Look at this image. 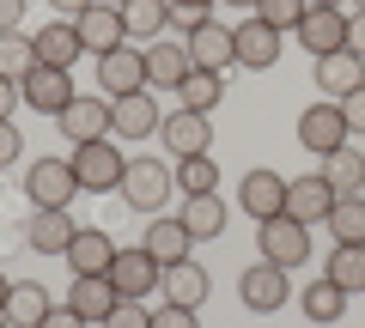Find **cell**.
Here are the masks:
<instances>
[{"label": "cell", "instance_id": "1", "mask_svg": "<svg viewBox=\"0 0 365 328\" xmlns=\"http://www.w3.org/2000/svg\"><path fill=\"white\" fill-rule=\"evenodd\" d=\"M256 250L274 268H299V262H311V225H299L292 213H274V219L256 225Z\"/></svg>", "mask_w": 365, "mask_h": 328}, {"label": "cell", "instance_id": "2", "mask_svg": "<svg viewBox=\"0 0 365 328\" xmlns=\"http://www.w3.org/2000/svg\"><path fill=\"white\" fill-rule=\"evenodd\" d=\"M122 171H128V158H122L116 140H86L73 146V176L86 195H110V189H122Z\"/></svg>", "mask_w": 365, "mask_h": 328}, {"label": "cell", "instance_id": "3", "mask_svg": "<svg viewBox=\"0 0 365 328\" xmlns=\"http://www.w3.org/2000/svg\"><path fill=\"white\" fill-rule=\"evenodd\" d=\"M170 183H177V171H170L165 158H128V171H122V201L140 213H158L170 201Z\"/></svg>", "mask_w": 365, "mask_h": 328}, {"label": "cell", "instance_id": "4", "mask_svg": "<svg viewBox=\"0 0 365 328\" xmlns=\"http://www.w3.org/2000/svg\"><path fill=\"white\" fill-rule=\"evenodd\" d=\"M19 97H25L31 110H43V116H61L67 104H73V67H31L25 79H19Z\"/></svg>", "mask_w": 365, "mask_h": 328}, {"label": "cell", "instance_id": "5", "mask_svg": "<svg viewBox=\"0 0 365 328\" xmlns=\"http://www.w3.org/2000/svg\"><path fill=\"white\" fill-rule=\"evenodd\" d=\"M347 140H353V128H347V116H341V104H311L299 116V146L304 152L329 158V152H341Z\"/></svg>", "mask_w": 365, "mask_h": 328}, {"label": "cell", "instance_id": "6", "mask_svg": "<svg viewBox=\"0 0 365 328\" xmlns=\"http://www.w3.org/2000/svg\"><path fill=\"white\" fill-rule=\"evenodd\" d=\"M25 195L37 201V207H67V201L79 195V176L67 158H37V164H25Z\"/></svg>", "mask_w": 365, "mask_h": 328}, {"label": "cell", "instance_id": "7", "mask_svg": "<svg viewBox=\"0 0 365 328\" xmlns=\"http://www.w3.org/2000/svg\"><path fill=\"white\" fill-rule=\"evenodd\" d=\"M158 140H165L170 158H201L213 146V116H201V110H177V116L158 122Z\"/></svg>", "mask_w": 365, "mask_h": 328}, {"label": "cell", "instance_id": "8", "mask_svg": "<svg viewBox=\"0 0 365 328\" xmlns=\"http://www.w3.org/2000/svg\"><path fill=\"white\" fill-rule=\"evenodd\" d=\"M158 280H165V262H153L146 250H116V262H110V286L122 298H153Z\"/></svg>", "mask_w": 365, "mask_h": 328}, {"label": "cell", "instance_id": "9", "mask_svg": "<svg viewBox=\"0 0 365 328\" xmlns=\"http://www.w3.org/2000/svg\"><path fill=\"white\" fill-rule=\"evenodd\" d=\"M98 85H104L110 97H128V92H146V49H110L98 55Z\"/></svg>", "mask_w": 365, "mask_h": 328}, {"label": "cell", "instance_id": "10", "mask_svg": "<svg viewBox=\"0 0 365 328\" xmlns=\"http://www.w3.org/2000/svg\"><path fill=\"white\" fill-rule=\"evenodd\" d=\"M299 43L317 55V61H323V55H335V49H347V13H341V6H304Z\"/></svg>", "mask_w": 365, "mask_h": 328}, {"label": "cell", "instance_id": "11", "mask_svg": "<svg viewBox=\"0 0 365 328\" xmlns=\"http://www.w3.org/2000/svg\"><path fill=\"white\" fill-rule=\"evenodd\" d=\"M189 61L207 67V73H225V67H237V43H232V31H225L220 18H201V25L189 31Z\"/></svg>", "mask_w": 365, "mask_h": 328}, {"label": "cell", "instance_id": "12", "mask_svg": "<svg viewBox=\"0 0 365 328\" xmlns=\"http://www.w3.org/2000/svg\"><path fill=\"white\" fill-rule=\"evenodd\" d=\"M73 237H79V225H73V213H67V207H37V213H31V225H25V243L37 255H67Z\"/></svg>", "mask_w": 365, "mask_h": 328}, {"label": "cell", "instance_id": "13", "mask_svg": "<svg viewBox=\"0 0 365 328\" xmlns=\"http://www.w3.org/2000/svg\"><path fill=\"white\" fill-rule=\"evenodd\" d=\"M158 104L146 92H128V97H110V134L116 140H146V134H158Z\"/></svg>", "mask_w": 365, "mask_h": 328}, {"label": "cell", "instance_id": "14", "mask_svg": "<svg viewBox=\"0 0 365 328\" xmlns=\"http://www.w3.org/2000/svg\"><path fill=\"white\" fill-rule=\"evenodd\" d=\"M237 298H244L256 316L280 310V304H287V268H274V262H256V268H244V280H237Z\"/></svg>", "mask_w": 365, "mask_h": 328}, {"label": "cell", "instance_id": "15", "mask_svg": "<svg viewBox=\"0 0 365 328\" xmlns=\"http://www.w3.org/2000/svg\"><path fill=\"white\" fill-rule=\"evenodd\" d=\"M73 31H79V43H86L91 55H110V49H122L128 43V31H122V6H86V13L73 18Z\"/></svg>", "mask_w": 365, "mask_h": 328}, {"label": "cell", "instance_id": "16", "mask_svg": "<svg viewBox=\"0 0 365 328\" xmlns=\"http://www.w3.org/2000/svg\"><path fill=\"white\" fill-rule=\"evenodd\" d=\"M237 207L250 213V219H274V213H287V176H274V171H250L244 183H237Z\"/></svg>", "mask_w": 365, "mask_h": 328}, {"label": "cell", "instance_id": "17", "mask_svg": "<svg viewBox=\"0 0 365 328\" xmlns=\"http://www.w3.org/2000/svg\"><path fill=\"white\" fill-rule=\"evenodd\" d=\"M189 43H170V37H158V43H146V85H158V92H177L182 79H189Z\"/></svg>", "mask_w": 365, "mask_h": 328}, {"label": "cell", "instance_id": "18", "mask_svg": "<svg viewBox=\"0 0 365 328\" xmlns=\"http://www.w3.org/2000/svg\"><path fill=\"white\" fill-rule=\"evenodd\" d=\"M55 128H61L73 146H86V140H110V104H98V97H73V104L55 116Z\"/></svg>", "mask_w": 365, "mask_h": 328}, {"label": "cell", "instance_id": "19", "mask_svg": "<svg viewBox=\"0 0 365 328\" xmlns=\"http://www.w3.org/2000/svg\"><path fill=\"white\" fill-rule=\"evenodd\" d=\"M237 43V67H256V73H268L274 61H280V31L262 25V18H244V25L232 31Z\"/></svg>", "mask_w": 365, "mask_h": 328}, {"label": "cell", "instance_id": "20", "mask_svg": "<svg viewBox=\"0 0 365 328\" xmlns=\"http://www.w3.org/2000/svg\"><path fill=\"white\" fill-rule=\"evenodd\" d=\"M335 189L323 183V171H311V176H299V183H287V213L299 225H311V219H329V213H335Z\"/></svg>", "mask_w": 365, "mask_h": 328}, {"label": "cell", "instance_id": "21", "mask_svg": "<svg viewBox=\"0 0 365 328\" xmlns=\"http://www.w3.org/2000/svg\"><path fill=\"white\" fill-rule=\"evenodd\" d=\"M110 262H116V237L98 231V225H79V237L67 243V268L73 274H110Z\"/></svg>", "mask_w": 365, "mask_h": 328}, {"label": "cell", "instance_id": "22", "mask_svg": "<svg viewBox=\"0 0 365 328\" xmlns=\"http://www.w3.org/2000/svg\"><path fill=\"white\" fill-rule=\"evenodd\" d=\"M158 292H165V304L201 310V304H207V268H201V262H170L165 280H158Z\"/></svg>", "mask_w": 365, "mask_h": 328}, {"label": "cell", "instance_id": "23", "mask_svg": "<svg viewBox=\"0 0 365 328\" xmlns=\"http://www.w3.org/2000/svg\"><path fill=\"white\" fill-rule=\"evenodd\" d=\"M31 43H37V61H43V67H73L79 55H86V43H79L73 18H49V25H43Z\"/></svg>", "mask_w": 365, "mask_h": 328}, {"label": "cell", "instance_id": "24", "mask_svg": "<svg viewBox=\"0 0 365 328\" xmlns=\"http://www.w3.org/2000/svg\"><path fill=\"white\" fill-rule=\"evenodd\" d=\"M317 85H323V92L341 104L347 92H359V85H365V61H359L353 49H335V55H323V61H317Z\"/></svg>", "mask_w": 365, "mask_h": 328}, {"label": "cell", "instance_id": "25", "mask_svg": "<svg viewBox=\"0 0 365 328\" xmlns=\"http://www.w3.org/2000/svg\"><path fill=\"white\" fill-rule=\"evenodd\" d=\"M116 298L122 292L110 286V274H73V292H67V304H73L86 322H104V316L116 310Z\"/></svg>", "mask_w": 365, "mask_h": 328}, {"label": "cell", "instance_id": "26", "mask_svg": "<svg viewBox=\"0 0 365 328\" xmlns=\"http://www.w3.org/2000/svg\"><path fill=\"white\" fill-rule=\"evenodd\" d=\"M146 255H153V262H189V250H195V237H189V225L182 219H153L146 225V243H140Z\"/></svg>", "mask_w": 365, "mask_h": 328}, {"label": "cell", "instance_id": "27", "mask_svg": "<svg viewBox=\"0 0 365 328\" xmlns=\"http://www.w3.org/2000/svg\"><path fill=\"white\" fill-rule=\"evenodd\" d=\"M49 310H55L49 292H43L37 280H19V286L6 292V310H0V316H6L13 328H43V316H49Z\"/></svg>", "mask_w": 365, "mask_h": 328}, {"label": "cell", "instance_id": "28", "mask_svg": "<svg viewBox=\"0 0 365 328\" xmlns=\"http://www.w3.org/2000/svg\"><path fill=\"white\" fill-rule=\"evenodd\" d=\"M165 25H170V0H128V6H122V31L140 37V43H158Z\"/></svg>", "mask_w": 365, "mask_h": 328}, {"label": "cell", "instance_id": "29", "mask_svg": "<svg viewBox=\"0 0 365 328\" xmlns=\"http://www.w3.org/2000/svg\"><path fill=\"white\" fill-rule=\"evenodd\" d=\"M177 219L189 225V237L201 243V237H220L232 213H225V201H220V195H189V201H182V213H177Z\"/></svg>", "mask_w": 365, "mask_h": 328}, {"label": "cell", "instance_id": "30", "mask_svg": "<svg viewBox=\"0 0 365 328\" xmlns=\"http://www.w3.org/2000/svg\"><path fill=\"white\" fill-rule=\"evenodd\" d=\"M177 97H182V110H201V116H213V110H220V97H225V79L207 73V67H189V79L177 85Z\"/></svg>", "mask_w": 365, "mask_h": 328}, {"label": "cell", "instance_id": "31", "mask_svg": "<svg viewBox=\"0 0 365 328\" xmlns=\"http://www.w3.org/2000/svg\"><path fill=\"white\" fill-rule=\"evenodd\" d=\"M323 183L335 189V195H359V189H365V158L353 152V146L329 152V158H323Z\"/></svg>", "mask_w": 365, "mask_h": 328}, {"label": "cell", "instance_id": "32", "mask_svg": "<svg viewBox=\"0 0 365 328\" xmlns=\"http://www.w3.org/2000/svg\"><path fill=\"white\" fill-rule=\"evenodd\" d=\"M323 274L335 280L341 292H365V243H335V255H329Z\"/></svg>", "mask_w": 365, "mask_h": 328}, {"label": "cell", "instance_id": "33", "mask_svg": "<svg viewBox=\"0 0 365 328\" xmlns=\"http://www.w3.org/2000/svg\"><path fill=\"white\" fill-rule=\"evenodd\" d=\"M31 67H43L37 61V43H31L25 31H6V37H0V79H13V85H19Z\"/></svg>", "mask_w": 365, "mask_h": 328}, {"label": "cell", "instance_id": "34", "mask_svg": "<svg viewBox=\"0 0 365 328\" xmlns=\"http://www.w3.org/2000/svg\"><path fill=\"white\" fill-rule=\"evenodd\" d=\"M323 225L335 231V243H365V195H341Z\"/></svg>", "mask_w": 365, "mask_h": 328}, {"label": "cell", "instance_id": "35", "mask_svg": "<svg viewBox=\"0 0 365 328\" xmlns=\"http://www.w3.org/2000/svg\"><path fill=\"white\" fill-rule=\"evenodd\" d=\"M177 189L182 195H220V164L207 152L201 158H177Z\"/></svg>", "mask_w": 365, "mask_h": 328}, {"label": "cell", "instance_id": "36", "mask_svg": "<svg viewBox=\"0 0 365 328\" xmlns=\"http://www.w3.org/2000/svg\"><path fill=\"white\" fill-rule=\"evenodd\" d=\"M299 304H304V316H311V322H341V304H347V292H341L335 280L323 274L317 286H304V298H299Z\"/></svg>", "mask_w": 365, "mask_h": 328}, {"label": "cell", "instance_id": "37", "mask_svg": "<svg viewBox=\"0 0 365 328\" xmlns=\"http://www.w3.org/2000/svg\"><path fill=\"white\" fill-rule=\"evenodd\" d=\"M256 18H262V25H274V31H299L304 0H256Z\"/></svg>", "mask_w": 365, "mask_h": 328}, {"label": "cell", "instance_id": "38", "mask_svg": "<svg viewBox=\"0 0 365 328\" xmlns=\"http://www.w3.org/2000/svg\"><path fill=\"white\" fill-rule=\"evenodd\" d=\"M98 328H153V310H140V298H116V310Z\"/></svg>", "mask_w": 365, "mask_h": 328}, {"label": "cell", "instance_id": "39", "mask_svg": "<svg viewBox=\"0 0 365 328\" xmlns=\"http://www.w3.org/2000/svg\"><path fill=\"white\" fill-rule=\"evenodd\" d=\"M153 328H201L195 310H182V304H165V310H153Z\"/></svg>", "mask_w": 365, "mask_h": 328}, {"label": "cell", "instance_id": "40", "mask_svg": "<svg viewBox=\"0 0 365 328\" xmlns=\"http://www.w3.org/2000/svg\"><path fill=\"white\" fill-rule=\"evenodd\" d=\"M25 158V140H19V128H13V116L0 122V164H19Z\"/></svg>", "mask_w": 365, "mask_h": 328}, {"label": "cell", "instance_id": "41", "mask_svg": "<svg viewBox=\"0 0 365 328\" xmlns=\"http://www.w3.org/2000/svg\"><path fill=\"white\" fill-rule=\"evenodd\" d=\"M341 116H347V128H353V134H365V85L341 97Z\"/></svg>", "mask_w": 365, "mask_h": 328}, {"label": "cell", "instance_id": "42", "mask_svg": "<svg viewBox=\"0 0 365 328\" xmlns=\"http://www.w3.org/2000/svg\"><path fill=\"white\" fill-rule=\"evenodd\" d=\"M6 31H25V0H0V37Z\"/></svg>", "mask_w": 365, "mask_h": 328}, {"label": "cell", "instance_id": "43", "mask_svg": "<svg viewBox=\"0 0 365 328\" xmlns=\"http://www.w3.org/2000/svg\"><path fill=\"white\" fill-rule=\"evenodd\" d=\"M43 328H91V322L73 310V304H61V310H49V316H43Z\"/></svg>", "mask_w": 365, "mask_h": 328}, {"label": "cell", "instance_id": "44", "mask_svg": "<svg viewBox=\"0 0 365 328\" xmlns=\"http://www.w3.org/2000/svg\"><path fill=\"white\" fill-rule=\"evenodd\" d=\"M347 49L365 61V13H353V18H347Z\"/></svg>", "mask_w": 365, "mask_h": 328}, {"label": "cell", "instance_id": "45", "mask_svg": "<svg viewBox=\"0 0 365 328\" xmlns=\"http://www.w3.org/2000/svg\"><path fill=\"white\" fill-rule=\"evenodd\" d=\"M13 104H19V85H13V79H0V122L13 116Z\"/></svg>", "mask_w": 365, "mask_h": 328}, {"label": "cell", "instance_id": "46", "mask_svg": "<svg viewBox=\"0 0 365 328\" xmlns=\"http://www.w3.org/2000/svg\"><path fill=\"white\" fill-rule=\"evenodd\" d=\"M49 6H55V13H61V18H79V13H86V6H98V0H49Z\"/></svg>", "mask_w": 365, "mask_h": 328}, {"label": "cell", "instance_id": "47", "mask_svg": "<svg viewBox=\"0 0 365 328\" xmlns=\"http://www.w3.org/2000/svg\"><path fill=\"white\" fill-rule=\"evenodd\" d=\"M170 6H189V13H207L213 0H170Z\"/></svg>", "mask_w": 365, "mask_h": 328}, {"label": "cell", "instance_id": "48", "mask_svg": "<svg viewBox=\"0 0 365 328\" xmlns=\"http://www.w3.org/2000/svg\"><path fill=\"white\" fill-rule=\"evenodd\" d=\"M225 6H244V13H256V0H225Z\"/></svg>", "mask_w": 365, "mask_h": 328}, {"label": "cell", "instance_id": "49", "mask_svg": "<svg viewBox=\"0 0 365 328\" xmlns=\"http://www.w3.org/2000/svg\"><path fill=\"white\" fill-rule=\"evenodd\" d=\"M6 292H13V286H6V274H0V310H6Z\"/></svg>", "mask_w": 365, "mask_h": 328}, {"label": "cell", "instance_id": "50", "mask_svg": "<svg viewBox=\"0 0 365 328\" xmlns=\"http://www.w3.org/2000/svg\"><path fill=\"white\" fill-rule=\"evenodd\" d=\"M304 6H341V0H304Z\"/></svg>", "mask_w": 365, "mask_h": 328}, {"label": "cell", "instance_id": "51", "mask_svg": "<svg viewBox=\"0 0 365 328\" xmlns=\"http://www.w3.org/2000/svg\"><path fill=\"white\" fill-rule=\"evenodd\" d=\"M104 6H128V0H104Z\"/></svg>", "mask_w": 365, "mask_h": 328}, {"label": "cell", "instance_id": "52", "mask_svg": "<svg viewBox=\"0 0 365 328\" xmlns=\"http://www.w3.org/2000/svg\"><path fill=\"white\" fill-rule=\"evenodd\" d=\"M0 328H13V322H6V316H0Z\"/></svg>", "mask_w": 365, "mask_h": 328}, {"label": "cell", "instance_id": "53", "mask_svg": "<svg viewBox=\"0 0 365 328\" xmlns=\"http://www.w3.org/2000/svg\"><path fill=\"white\" fill-rule=\"evenodd\" d=\"M359 13H365V0H359Z\"/></svg>", "mask_w": 365, "mask_h": 328}]
</instances>
